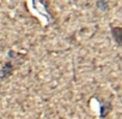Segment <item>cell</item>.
Listing matches in <instances>:
<instances>
[{"mask_svg": "<svg viewBox=\"0 0 122 119\" xmlns=\"http://www.w3.org/2000/svg\"><path fill=\"white\" fill-rule=\"evenodd\" d=\"M111 35L115 42L120 46H122V27H112L111 28Z\"/></svg>", "mask_w": 122, "mask_h": 119, "instance_id": "6da1fadb", "label": "cell"}, {"mask_svg": "<svg viewBox=\"0 0 122 119\" xmlns=\"http://www.w3.org/2000/svg\"><path fill=\"white\" fill-rule=\"evenodd\" d=\"M12 71H13V65H12V63H11V62L5 63V65L3 66L1 72H0V74H1V75H0V78H5V77L10 76Z\"/></svg>", "mask_w": 122, "mask_h": 119, "instance_id": "7a4b0ae2", "label": "cell"}, {"mask_svg": "<svg viewBox=\"0 0 122 119\" xmlns=\"http://www.w3.org/2000/svg\"><path fill=\"white\" fill-rule=\"evenodd\" d=\"M111 108H112V106L110 102H104L101 106V118H105L109 114V112L111 111Z\"/></svg>", "mask_w": 122, "mask_h": 119, "instance_id": "3957f363", "label": "cell"}]
</instances>
